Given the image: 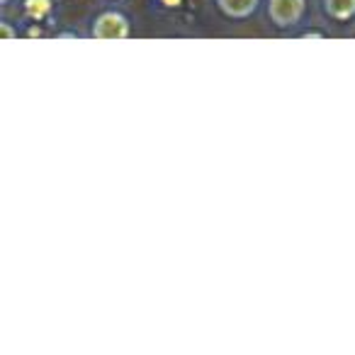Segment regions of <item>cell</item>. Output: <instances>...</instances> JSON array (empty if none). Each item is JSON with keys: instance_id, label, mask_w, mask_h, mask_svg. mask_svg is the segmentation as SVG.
Segmentation results:
<instances>
[{"instance_id": "6da1fadb", "label": "cell", "mask_w": 355, "mask_h": 355, "mask_svg": "<svg viewBox=\"0 0 355 355\" xmlns=\"http://www.w3.org/2000/svg\"><path fill=\"white\" fill-rule=\"evenodd\" d=\"M93 35L103 37V40H122V37L129 35L127 20L122 15H117V12H107V15H103L95 22Z\"/></svg>"}, {"instance_id": "7a4b0ae2", "label": "cell", "mask_w": 355, "mask_h": 355, "mask_svg": "<svg viewBox=\"0 0 355 355\" xmlns=\"http://www.w3.org/2000/svg\"><path fill=\"white\" fill-rule=\"evenodd\" d=\"M302 10H304V0H270V17L282 27L300 20Z\"/></svg>"}, {"instance_id": "3957f363", "label": "cell", "mask_w": 355, "mask_h": 355, "mask_svg": "<svg viewBox=\"0 0 355 355\" xmlns=\"http://www.w3.org/2000/svg\"><path fill=\"white\" fill-rule=\"evenodd\" d=\"M258 0H219V6L227 15H234V17H243L256 8Z\"/></svg>"}, {"instance_id": "277c9868", "label": "cell", "mask_w": 355, "mask_h": 355, "mask_svg": "<svg viewBox=\"0 0 355 355\" xmlns=\"http://www.w3.org/2000/svg\"><path fill=\"white\" fill-rule=\"evenodd\" d=\"M329 6V12L338 20H345L355 12V0H326Z\"/></svg>"}, {"instance_id": "5b68a950", "label": "cell", "mask_w": 355, "mask_h": 355, "mask_svg": "<svg viewBox=\"0 0 355 355\" xmlns=\"http://www.w3.org/2000/svg\"><path fill=\"white\" fill-rule=\"evenodd\" d=\"M27 10H30V15L42 17L49 10V0H27Z\"/></svg>"}, {"instance_id": "8992f818", "label": "cell", "mask_w": 355, "mask_h": 355, "mask_svg": "<svg viewBox=\"0 0 355 355\" xmlns=\"http://www.w3.org/2000/svg\"><path fill=\"white\" fill-rule=\"evenodd\" d=\"M175 3H180V0H166V6H175Z\"/></svg>"}]
</instances>
